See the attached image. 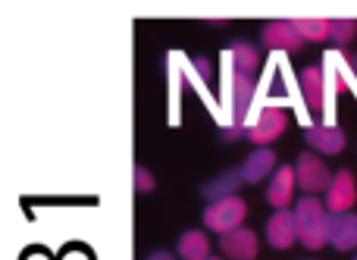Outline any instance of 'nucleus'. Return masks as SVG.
<instances>
[{
    "instance_id": "nucleus-7",
    "label": "nucleus",
    "mask_w": 357,
    "mask_h": 260,
    "mask_svg": "<svg viewBox=\"0 0 357 260\" xmlns=\"http://www.w3.org/2000/svg\"><path fill=\"white\" fill-rule=\"evenodd\" d=\"M301 31H298L295 19H273L264 25V44L276 50H298L301 47Z\"/></svg>"
},
{
    "instance_id": "nucleus-3",
    "label": "nucleus",
    "mask_w": 357,
    "mask_h": 260,
    "mask_svg": "<svg viewBox=\"0 0 357 260\" xmlns=\"http://www.w3.org/2000/svg\"><path fill=\"white\" fill-rule=\"evenodd\" d=\"M248 213V204L235 194V198H226V201H213V204L204 211V226L213 232H222V236H229V232L241 229V220H245Z\"/></svg>"
},
{
    "instance_id": "nucleus-15",
    "label": "nucleus",
    "mask_w": 357,
    "mask_h": 260,
    "mask_svg": "<svg viewBox=\"0 0 357 260\" xmlns=\"http://www.w3.org/2000/svg\"><path fill=\"white\" fill-rule=\"evenodd\" d=\"M273 163H276V154H273V151H266V148H260V151H254V154L245 160L241 176H245V182H251V185H254V182H260L264 176H270Z\"/></svg>"
},
{
    "instance_id": "nucleus-2",
    "label": "nucleus",
    "mask_w": 357,
    "mask_h": 260,
    "mask_svg": "<svg viewBox=\"0 0 357 260\" xmlns=\"http://www.w3.org/2000/svg\"><path fill=\"white\" fill-rule=\"evenodd\" d=\"M295 220H298V236H301V242L307 245V248L317 251L329 242V236H326L329 217L317 198H301V204L295 207Z\"/></svg>"
},
{
    "instance_id": "nucleus-22",
    "label": "nucleus",
    "mask_w": 357,
    "mask_h": 260,
    "mask_svg": "<svg viewBox=\"0 0 357 260\" xmlns=\"http://www.w3.org/2000/svg\"><path fill=\"white\" fill-rule=\"evenodd\" d=\"M348 66H351V72H354V75H357V54H354V56H351V60H348Z\"/></svg>"
},
{
    "instance_id": "nucleus-8",
    "label": "nucleus",
    "mask_w": 357,
    "mask_h": 260,
    "mask_svg": "<svg viewBox=\"0 0 357 260\" xmlns=\"http://www.w3.org/2000/svg\"><path fill=\"white\" fill-rule=\"evenodd\" d=\"M298 238V220L291 211H276L270 217V223H266V242L273 245V248L285 251L291 248Z\"/></svg>"
},
{
    "instance_id": "nucleus-17",
    "label": "nucleus",
    "mask_w": 357,
    "mask_h": 260,
    "mask_svg": "<svg viewBox=\"0 0 357 260\" xmlns=\"http://www.w3.org/2000/svg\"><path fill=\"white\" fill-rule=\"evenodd\" d=\"M329 69H333V94L348 91L354 82V72H351V66H348V60H342L339 54H333L329 56Z\"/></svg>"
},
{
    "instance_id": "nucleus-21",
    "label": "nucleus",
    "mask_w": 357,
    "mask_h": 260,
    "mask_svg": "<svg viewBox=\"0 0 357 260\" xmlns=\"http://www.w3.org/2000/svg\"><path fill=\"white\" fill-rule=\"evenodd\" d=\"M148 260H176V257L169 254V251H154V254H151Z\"/></svg>"
},
{
    "instance_id": "nucleus-19",
    "label": "nucleus",
    "mask_w": 357,
    "mask_h": 260,
    "mask_svg": "<svg viewBox=\"0 0 357 260\" xmlns=\"http://www.w3.org/2000/svg\"><path fill=\"white\" fill-rule=\"evenodd\" d=\"M357 35V22L354 19H333V31H329V38L339 44L351 41V38Z\"/></svg>"
},
{
    "instance_id": "nucleus-20",
    "label": "nucleus",
    "mask_w": 357,
    "mask_h": 260,
    "mask_svg": "<svg viewBox=\"0 0 357 260\" xmlns=\"http://www.w3.org/2000/svg\"><path fill=\"white\" fill-rule=\"evenodd\" d=\"M151 188H154V176L144 167H135V192L144 194V192H151Z\"/></svg>"
},
{
    "instance_id": "nucleus-6",
    "label": "nucleus",
    "mask_w": 357,
    "mask_h": 260,
    "mask_svg": "<svg viewBox=\"0 0 357 260\" xmlns=\"http://www.w3.org/2000/svg\"><path fill=\"white\" fill-rule=\"evenodd\" d=\"M357 201V185L351 169H342L333 176V185L326 188V207L333 213H351V204Z\"/></svg>"
},
{
    "instance_id": "nucleus-16",
    "label": "nucleus",
    "mask_w": 357,
    "mask_h": 260,
    "mask_svg": "<svg viewBox=\"0 0 357 260\" xmlns=\"http://www.w3.org/2000/svg\"><path fill=\"white\" fill-rule=\"evenodd\" d=\"M178 257L182 260H210V242L201 229H191L178 238Z\"/></svg>"
},
{
    "instance_id": "nucleus-18",
    "label": "nucleus",
    "mask_w": 357,
    "mask_h": 260,
    "mask_svg": "<svg viewBox=\"0 0 357 260\" xmlns=\"http://www.w3.org/2000/svg\"><path fill=\"white\" fill-rule=\"evenodd\" d=\"M304 41H323L333 31V19H295Z\"/></svg>"
},
{
    "instance_id": "nucleus-1",
    "label": "nucleus",
    "mask_w": 357,
    "mask_h": 260,
    "mask_svg": "<svg viewBox=\"0 0 357 260\" xmlns=\"http://www.w3.org/2000/svg\"><path fill=\"white\" fill-rule=\"evenodd\" d=\"M257 69L260 54L251 44L235 41L229 47V129H222L226 142H235L241 135V125L254 100V88H257Z\"/></svg>"
},
{
    "instance_id": "nucleus-11",
    "label": "nucleus",
    "mask_w": 357,
    "mask_h": 260,
    "mask_svg": "<svg viewBox=\"0 0 357 260\" xmlns=\"http://www.w3.org/2000/svg\"><path fill=\"white\" fill-rule=\"evenodd\" d=\"M307 144L317 151V154H339L345 148V132L335 129V125H310L304 132Z\"/></svg>"
},
{
    "instance_id": "nucleus-9",
    "label": "nucleus",
    "mask_w": 357,
    "mask_h": 260,
    "mask_svg": "<svg viewBox=\"0 0 357 260\" xmlns=\"http://www.w3.org/2000/svg\"><path fill=\"white\" fill-rule=\"evenodd\" d=\"M326 236H329V245L339 251L357 248V217L354 213H329Z\"/></svg>"
},
{
    "instance_id": "nucleus-10",
    "label": "nucleus",
    "mask_w": 357,
    "mask_h": 260,
    "mask_svg": "<svg viewBox=\"0 0 357 260\" xmlns=\"http://www.w3.org/2000/svg\"><path fill=\"white\" fill-rule=\"evenodd\" d=\"M295 182H298V173L291 167H279L276 176H273L270 188H266V201H270L276 211H285L291 204V194H295Z\"/></svg>"
},
{
    "instance_id": "nucleus-14",
    "label": "nucleus",
    "mask_w": 357,
    "mask_h": 260,
    "mask_svg": "<svg viewBox=\"0 0 357 260\" xmlns=\"http://www.w3.org/2000/svg\"><path fill=\"white\" fill-rule=\"evenodd\" d=\"M323 88H326V79L317 66H307L301 72V91H304V100H307L310 113H320L323 110Z\"/></svg>"
},
{
    "instance_id": "nucleus-5",
    "label": "nucleus",
    "mask_w": 357,
    "mask_h": 260,
    "mask_svg": "<svg viewBox=\"0 0 357 260\" xmlns=\"http://www.w3.org/2000/svg\"><path fill=\"white\" fill-rule=\"evenodd\" d=\"M295 173H298V182H301L304 192H323V188L333 185V176H329L326 163L320 160V154H310V151L298 157Z\"/></svg>"
},
{
    "instance_id": "nucleus-4",
    "label": "nucleus",
    "mask_w": 357,
    "mask_h": 260,
    "mask_svg": "<svg viewBox=\"0 0 357 260\" xmlns=\"http://www.w3.org/2000/svg\"><path fill=\"white\" fill-rule=\"evenodd\" d=\"M285 125H289V113H285L282 107H264L260 116L254 119V125L248 129V135H251L254 144H270L282 135Z\"/></svg>"
},
{
    "instance_id": "nucleus-12",
    "label": "nucleus",
    "mask_w": 357,
    "mask_h": 260,
    "mask_svg": "<svg viewBox=\"0 0 357 260\" xmlns=\"http://www.w3.org/2000/svg\"><path fill=\"white\" fill-rule=\"evenodd\" d=\"M220 248L232 260H254L257 257V236L251 229H235L229 236H222Z\"/></svg>"
},
{
    "instance_id": "nucleus-23",
    "label": "nucleus",
    "mask_w": 357,
    "mask_h": 260,
    "mask_svg": "<svg viewBox=\"0 0 357 260\" xmlns=\"http://www.w3.org/2000/svg\"><path fill=\"white\" fill-rule=\"evenodd\" d=\"M210 260H220V257H210Z\"/></svg>"
},
{
    "instance_id": "nucleus-24",
    "label": "nucleus",
    "mask_w": 357,
    "mask_h": 260,
    "mask_svg": "<svg viewBox=\"0 0 357 260\" xmlns=\"http://www.w3.org/2000/svg\"><path fill=\"white\" fill-rule=\"evenodd\" d=\"M354 260H357V257H354Z\"/></svg>"
},
{
    "instance_id": "nucleus-13",
    "label": "nucleus",
    "mask_w": 357,
    "mask_h": 260,
    "mask_svg": "<svg viewBox=\"0 0 357 260\" xmlns=\"http://www.w3.org/2000/svg\"><path fill=\"white\" fill-rule=\"evenodd\" d=\"M245 182V176H241V169H229V173L216 176L213 182H207V185L201 188V194L213 204V201H226V198H235V192H238V185Z\"/></svg>"
}]
</instances>
